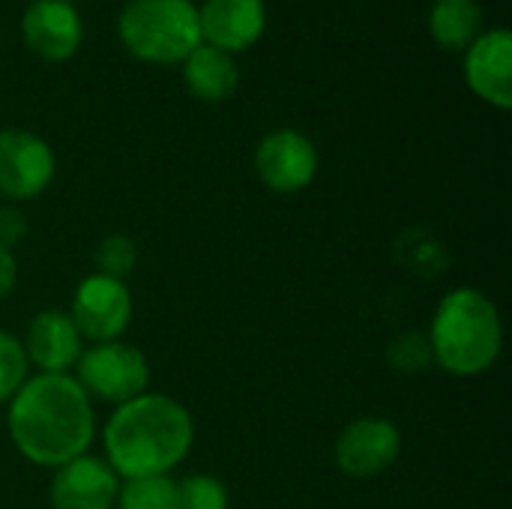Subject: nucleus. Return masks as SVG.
Returning <instances> with one entry per match:
<instances>
[{
    "mask_svg": "<svg viewBox=\"0 0 512 509\" xmlns=\"http://www.w3.org/2000/svg\"><path fill=\"white\" fill-rule=\"evenodd\" d=\"M90 396L69 375H36L21 384L9 405V432L24 459L60 468L93 441Z\"/></svg>",
    "mask_w": 512,
    "mask_h": 509,
    "instance_id": "obj_1",
    "label": "nucleus"
},
{
    "mask_svg": "<svg viewBox=\"0 0 512 509\" xmlns=\"http://www.w3.org/2000/svg\"><path fill=\"white\" fill-rule=\"evenodd\" d=\"M192 447L189 411L159 393H141L123 402L105 426V453L111 471L135 477H162L186 459Z\"/></svg>",
    "mask_w": 512,
    "mask_h": 509,
    "instance_id": "obj_2",
    "label": "nucleus"
},
{
    "mask_svg": "<svg viewBox=\"0 0 512 509\" xmlns=\"http://www.w3.org/2000/svg\"><path fill=\"white\" fill-rule=\"evenodd\" d=\"M504 342V327L495 303L477 288L450 291L432 321L429 348L432 360L453 375H480L486 372Z\"/></svg>",
    "mask_w": 512,
    "mask_h": 509,
    "instance_id": "obj_3",
    "label": "nucleus"
},
{
    "mask_svg": "<svg viewBox=\"0 0 512 509\" xmlns=\"http://www.w3.org/2000/svg\"><path fill=\"white\" fill-rule=\"evenodd\" d=\"M117 36L144 63H183L201 45L198 6L192 0H129L117 18Z\"/></svg>",
    "mask_w": 512,
    "mask_h": 509,
    "instance_id": "obj_4",
    "label": "nucleus"
},
{
    "mask_svg": "<svg viewBox=\"0 0 512 509\" xmlns=\"http://www.w3.org/2000/svg\"><path fill=\"white\" fill-rule=\"evenodd\" d=\"M78 384L87 396L102 402H132L147 393L150 366L147 357L126 342H102L78 357Z\"/></svg>",
    "mask_w": 512,
    "mask_h": 509,
    "instance_id": "obj_5",
    "label": "nucleus"
},
{
    "mask_svg": "<svg viewBox=\"0 0 512 509\" xmlns=\"http://www.w3.org/2000/svg\"><path fill=\"white\" fill-rule=\"evenodd\" d=\"M69 318L84 339L96 345L117 342L132 321V297L120 279L93 273L75 288Z\"/></svg>",
    "mask_w": 512,
    "mask_h": 509,
    "instance_id": "obj_6",
    "label": "nucleus"
},
{
    "mask_svg": "<svg viewBox=\"0 0 512 509\" xmlns=\"http://www.w3.org/2000/svg\"><path fill=\"white\" fill-rule=\"evenodd\" d=\"M255 171L270 192L294 195L318 174V150L297 129H276L255 150Z\"/></svg>",
    "mask_w": 512,
    "mask_h": 509,
    "instance_id": "obj_7",
    "label": "nucleus"
},
{
    "mask_svg": "<svg viewBox=\"0 0 512 509\" xmlns=\"http://www.w3.org/2000/svg\"><path fill=\"white\" fill-rule=\"evenodd\" d=\"M54 180L51 147L27 129H0V195L36 198Z\"/></svg>",
    "mask_w": 512,
    "mask_h": 509,
    "instance_id": "obj_8",
    "label": "nucleus"
},
{
    "mask_svg": "<svg viewBox=\"0 0 512 509\" xmlns=\"http://www.w3.org/2000/svg\"><path fill=\"white\" fill-rule=\"evenodd\" d=\"M402 450L399 429L384 417H363L342 429L336 438V465L342 474L366 480L387 471Z\"/></svg>",
    "mask_w": 512,
    "mask_h": 509,
    "instance_id": "obj_9",
    "label": "nucleus"
},
{
    "mask_svg": "<svg viewBox=\"0 0 512 509\" xmlns=\"http://www.w3.org/2000/svg\"><path fill=\"white\" fill-rule=\"evenodd\" d=\"M24 45L45 63H63L75 57L84 39L75 3L66 0H33L21 15Z\"/></svg>",
    "mask_w": 512,
    "mask_h": 509,
    "instance_id": "obj_10",
    "label": "nucleus"
},
{
    "mask_svg": "<svg viewBox=\"0 0 512 509\" xmlns=\"http://www.w3.org/2000/svg\"><path fill=\"white\" fill-rule=\"evenodd\" d=\"M468 87L489 105L507 111L512 105V33L495 27L465 48Z\"/></svg>",
    "mask_w": 512,
    "mask_h": 509,
    "instance_id": "obj_11",
    "label": "nucleus"
},
{
    "mask_svg": "<svg viewBox=\"0 0 512 509\" xmlns=\"http://www.w3.org/2000/svg\"><path fill=\"white\" fill-rule=\"evenodd\" d=\"M201 42L234 54L252 48L267 27L264 0H204L198 9Z\"/></svg>",
    "mask_w": 512,
    "mask_h": 509,
    "instance_id": "obj_12",
    "label": "nucleus"
},
{
    "mask_svg": "<svg viewBox=\"0 0 512 509\" xmlns=\"http://www.w3.org/2000/svg\"><path fill=\"white\" fill-rule=\"evenodd\" d=\"M120 480L102 459L78 456L57 468L48 498L54 509H111Z\"/></svg>",
    "mask_w": 512,
    "mask_h": 509,
    "instance_id": "obj_13",
    "label": "nucleus"
},
{
    "mask_svg": "<svg viewBox=\"0 0 512 509\" xmlns=\"http://www.w3.org/2000/svg\"><path fill=\"white\" fill-rule=\"evenodd\" d=\"M21 348L27 354V363L39 366L42 375H66L81 357V333L66 312L48 309L30 321Z\"/></svg>",
    "mask_w": 512,
    "mask_h": 509,
    "instance_id": "obj_14",
    "label": "nucleus"
},
{
    "mask_svg": "<svg viewBox=\"0 0 512 509\" xmlns=\"http://www.w3.org/2000/svg\"><path fill=\"white\" fill-rule=\"evenodd\" d=\"M183 81L195 99L204 102H225L237 93L240 69L231 54L201 42L186 60H183Z\"/></svg>",
    "mask_w": 512,
    "mask_h": 509,
    "instance_id": "obj_15",
    "label": "nucleus"
},
{
    "mask_svg": "<svg viewBox=\"0 0 512 509\" xmlns=\"http://www.w3.org/2000/svg\"><path fill=\"white\" fill-rule=\"evenodd\" d=\"M483 33V6L477 0H435L429 9V36L447 51H465Z\"/></svg>",
    "mask_w": 512,
    "mask_h": 509,
    "instance_id": "obj_16",
    "label": "nucleus"
},
{
    "mask_svg": "<svg viewBox=\"0 0 512 509\" xmlns=\"http://www.w3.org/2000/svg\"><path fill=\"white\" fill-rule=\"evenodd\" d=\"M177 501V483L162 474V477H135L126 480L117 489V509H174Z\"/></svg>",
    "mask_w": 512,
    "mask_h": 509,
    "instance_id": "obj_17",
    "label": "nucleus"
},
{
    "mask_svg": "<svg viewBox=\"0 0 512 509\" xmlns=\"http://www.w3.org/2000/svg\"><path fill=\"white\" fill-rule=\"evenodd\" d=\"M174 509H228V492L222 480L210 474H192L183 483H177Z\"/></svg>",
    "mask_w": 512,
    "mask_h": 509,
    "instance_id": "obj_18",
    "label": "nucleus"
},
{
    "mask_svg": "<svg viewBox=\"0 0 512 509\" xmlns=\"http://www.w3.org/2000/svg\"><path fill=\"white\" fill-rule=\"evenodd\" d=\"M93 261H96V267H99L102 276H111V279H120L123 282V276H129L135 270V264H138V249H135V243L129 237L111 234V237H105L96 246Z\"/></svg>",
    "mask_w": 512,
    "mask_h": 509,
    "instance_id": "obj_19",
    "label": "nucleus"
},
{
    "mask_svg": "<svg viewBox=\"0 0 512 509\" xmlns=\"http://www.w3.org/2000/svg\"><path fill=\"white\" fill-rule=\"evenodd\" d=\"M27 354L21 342L0 330V405L9 402L27 381Z\"/></svg>",
    "mask_w": 512,
    "mask_h": 509,
    "instance_id": "obj_20",
    "label": "nucleus"
},
{
    "mask_svg": "<svg viewBox=\"0 0 512 509\" xmlns=\"http://www.w3.org/2000/svg\"><path fill=\"white\" fill-rule=\"evenodd\" d=\"M390 363L396 369H405V372H420L432 363V348L423 336L417 333H408V336H399L393 345H390Z\"/></svg>",
    "mask_w": 512,
    "mask_h": 509,
    "instance_id": "obj_21",
    "label": "nucleus"
},
{
    "mask_svg": "<svg viewBox=\"0 0 512 509\" xmlns=\"http://www.w3.org/2000/svg\"><path fill=\"white\" fill-rule=\"evenodd\" d=\"M27 234L24 216L18 210H0V249H12Z\"/></svg>",
    "mask_w": 512,
    "mask_h": 509,
    "instance_id": "obj_22",
    "label": "nucleus"
},
{
    "mask_svg": "<svg viewBox=\"0 0 512 509\" xmlns=\"http://www.w3.org/2000/svg\"><path fill=\"white\" fill-rule=\"evenodd\" d=\"M12 288H15V258L12 252L0 249V300L9 297Z\"/></svg>",
    "mask_w": 512,
    "mask_h": 509,
    "instance_id": "obj_23",
    "label": "nucleus"
},
{
    "mask_svg": "<svg viewBox=\"0 0 512 509\" xmlns=\"http://www.w3.org/2000/svg\"><path fill=\"white\" fill-rule=\"evenodd\" d=\"M66 3H75V0H66Z\"/></svg>",
    "mask_w": 512,
    "mask_h": 509,
    "instance_id": "obj_24",
    "label": "nucleus"
}]
</instances>
